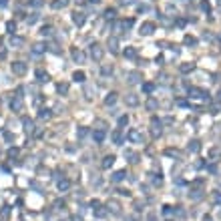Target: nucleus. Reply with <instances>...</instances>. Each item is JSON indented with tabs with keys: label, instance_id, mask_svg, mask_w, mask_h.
Listing matches in <instances>:
<instances>
[{
	"label": "nucleus",
	"instance_id": "1",
	"mask_svg": "<svg viewBox=\"0 0 221 221\" xmlns=\"http://www.w3.org/2000/svg\"><path fill=\"white\" fill-rule=\"evenodd\" d=\"M90 56H92L94 60H101V58H103V48H101V44H90Z\"/></svg>",
	"mask_w": 221,
	"mask_h": 221
},
{
	"label": "nucleus",
	"instance_id": "2",
	"mask_svg": "<svg viewBox=\"0 0 221 221\" xmlns=\"http://www.w3.org/2000/svg\"><path fill=\"white\" fill-rule=\"evenodd\" d=\"M12 73H16V75H24V73H26V62H22V60L12 62Z\"/></svg>",
	"mask_w": 221,
	"mask_h": 221
},
{
	"label": "nucleus",
	"instance_id": "3",
	"mask_svg": "<svg viewBox=\"0 0 221 221\" xmlns=\"http://www.w3.org/2000/svg\"><path fill=\"white\" fill-rule=\"evenodd\" d=\"M10 109H12L14 113H18V111L22 109V94H16V96L10 101Z\"/></svg>",
	"mask_w": 221,
	"mask_h": 221
},
{
	"label": "nucleus",
	"instance_id": "4",
	"mask_svg": "<svg viewBox=\"0 0 221 221\" xmlns=\"http://www.w3.org/2000/svg\"><path fill=\"white\" fill-rule=\"evenodd\" d=\"M85 20H87V16H85L83 12H75V14H73V22H75L77 26H83Z\"/></svg>",
	"mask_w": 221,
	"mask_h": 221
},
{
	"label": "nucleus",
	"instance_id": "5",
	"mask_svg": "<svg viewBox=\"0 0 221 221\" xmlns=\"http://www.w3.org/2000/svg\"><path fill=\"white\" fill-rule=\"evenodd\" d=\"M155 30V24L153 22H145L143 26H141V34H151Z\"/></svg>",
	"mask_w": 221,
	"mask_h": 221
},
{
	"label": "nucleus",
	"instance_id": "6",
	"mask_svg": "<svg viewBox=\"0 0 221 221\" xmlns=\"http://www.w3.org/2000/svg\"><path fill=\"white\" fill-rule=\"evenodd\" d=\"M129 139H131L133 143H141V141H143V137L139 135V131H135V129H133V131H129Z\"/></svg>",
	"mask_w": 221,
	"mask_h": 221
},
{
	"label": "nucleus",
	"instance_id": "7",
	"mask_svg": "<svg viewBox=\"0 0 221 221\" xmlns=\"http://www.w3.org/2000/svg\"><path fill=\"white\" fill-rule=\"evenodd\" d=\"M125 103L131 105V107H135V105L139 103V99H137V94H127V96H125Z\"/></svg>",
	"mask_w": 221,
	"mask_h": 221
},
{
	"label": "nucleus",
	"instance_id": "8",
	"mask_svg": "<svg viewBox=\"0 0 221 221\" xmlns=\"http://www.w3.org/2000/svg\"><path fill=\"white\" fill-rule=\"evenodd\" d=\"M64 6H68V0H54V2H52V8H54V10L64 8Z\"/></svg>",
	"mask_w": 221,
	"mask_h": 221
},
{
	"label": "nucleus",
	"instance_id": "9",
	"mask_svg": "<svg viewBox=\"0 0 221 221\" xmlns=\"http://www.w3.org/2000/svg\"><path fill=\"white\" fill-rule=\"evenodd\" d=\"M73 58H75L77 62H83V60H85V54H83L81 50H73Z\"/></svg>",
	"mask_w": 221,
	"mask_h": 221
},
{
	"label": "nucleus",
	"instance_id": "10",
	"mask_svg": "<svg viewBox=\"0 0 221 221\" xmlns=\"http://www.w3.org/2000/svg\"><path fill=\"white\" fill-rule=\"evenodd\" d=\"M105 103L107 105H115L117 103V92H109V96L105 99Z\"/></svg>",
	"mask_w": 221,
	"mask_h": 221
},
{
	"label": "nucleus",
	"instance_id": "11",
	"mask_svg": "<svg viewBox=\"0 0 221 221\" xmlns=\"http://www.w3.org/2000/svg\"><path fill=\"white\" fill-rule=\"evenodd\" d=\"M113 163H115V157H113V155H109V157H105L103 167H105V169H107V167H113Z\"/></svg>",
	"mask_w": 221,
	"mask_h": 221
},
{
	"label": "nucleus",
	"instance_id": "12",
	"mask_svg": "<svg viewBox=\"0 0 221 221\" xmlns=\"http://www.w3.org/2000/svg\"><path fill=\"white\" fill-rule=\"evenodd\" d=\"M113 141H115V145H123V135L119 131H115L113 133Z\"/></svg>",
	"mask_w": 221,
	"mask_h": 221
},
{
	"label": "nucleus",
	"instance_id": "13",
	"mask_svg": "<svg viewBox=\"0 0 221 221\" xmlns=\"http://www.w3.org/2000/svg\"><path fill=\"white\" fill-rule=\"evenodd\" d=\"M92 139H94L96 143H101V141L105 139V133L103 131H92Z\"/></svg>",
	"mask_w": 221,
	"mask_h": 221
},
{
	"label": "nucleus",
	"instance_id": "14",
	"mask_svg": "<svg viewBox=\"0 0 221 221\" xmlns=\"http://www.w3.org/2000/svg\"><path fill=\"white\" fill-rule=\"evenodd\" d=\"M115 14H117V12H115V8H107V10H105V18H107V20H113V18H115Z\"/></svg>",
	"mask_w": 221,
	"mask_h": 221
},
{
	"label": "nucleus",
	"instance_id": "15",
	"mask_svg": "<svg viewBox=\"0 0 221 221\" xmlns=\"http://www.w3.org/2000/svg\"><path fill=\"white\" fill-rule=\"evenodd\" d=\"M157 107H159V103H157L155 99H149V101H147V109H149V111H155Z\"/></svg>",
	"mask_w": 221,
	"mask_h": 221
},
{
	"label": "nucleus",
	"instance_id": "16",
	"mask_svg": "<svg viewBox=\"0 0 221 221\" xmlns=\"http://www.w3.org/2000/svg\"><path fill=\"white\" fill-rule=\"evenodd\" d=\"M44 50H46V46H42V44H34L32 46V54H40Z\"/></svg>",
	"mask_w": 221,
	"mask_h": 221
},
{
	"label": "nucleus",
	"instance_id": "17",
	"mask_svg": "<svg viewBox=\"0 0 221 221\" xmlns=\"http://www.w3.org/2000/svg\"><path fill=\"white\" fill-rule=\"evenodd\" d=\"M151 131H153V135H161V123L159 121H153V129Z\"/></svg>",
	"mask_w": 221,
	"mask_h": 221
},
{
	"label": "nucleus",
	"instance_id": "18",
	"mask_svg": "<svg viewBox=\"0 0 221 221\" xmlns=\"http://www.w3.org/2000/svg\"><path fill=\"white\" fill-rule=\"evenodd\" d=\"M36 79H38L40 83H46V81H48V75L42 73V70H36Z\"/></svg>",
	"mask_w": 221,
	"mask_h": 221
},
{
	"label": "nucleus",
	"instance_id": "19",
	"mask_svg": "<svg viewBox=\"0 0 221 221\" xmlns=\"http://www.w3.org/2000/svg\"><path fill=\"white\" fill-rule=\"evenodd\" d=\"M193 68H195L193 62H189V64H181V73H191Z\"/></svg>",
	"mask_w": 221,
	"mask_h": 221
},
{
	"label": "nucleus",
	"instance_id": "20",
	"mask_svg": "<svg viewBox=\"0 0 221 221\" xmlns=\"http://www.w3.org/2000/svg\"><path fill=\"white\" fill-rule=\"evenodd\" d=\"M68 187H70V183H68L66 179H62V181H58V189H60V191H66Z\"/></svg>",
	"mask_w": 221,
	"mask_h": 221
},
{
	"label": "nucleus",
	"instance_id": "21",
	"mask_svg": "<svg viewBox=\"0 0 221 221\" xmlns=\"http://www.w3.org/2000/svg\"><path fill=\"white\" fill-rule=\"evenodd\" d=\"M125 177H127V173H125V171H117V173L113 175V181H123Z\"/></svg>",
	"mask_w": 221,
	"mask_h": 221
},
{
	"label": "nucleus",
	"instance_id": "22",
	"mask_svg": "<svg viewBox=\"0 0 221 221\" xmlns=\"http://www.w3.org/2000/svg\"><path fill=\"white\" fill-rule=\"evenodd\" d=\"M139 81H141V79H139V73H131V75H129V83H131V85L139 83Z\"/></svg>",
	"mask_w": 221,
	"mask_h": 221
},
{
	"label": "nucleus",
	"instance_id": "23",
	"mask_svg": "<svg viewBox=\"0 0 221 221\" xmlns=\"http://www.w3.org/2000/svg\"><path fill=\"white\" fill-rule=\"evenodd\" d=\"M73 79H75L77 83H85V73H81V70H79V73H75V77H73Z\"/></svg>",
	"mask_w": 221,
	"mask_h": 221
},
{
	"label": "nucleus",
	"instance_id": "24",
	"mask_svg": "<svg viewBox=\"0 0 221 221\" xmlns=\"http://www.w3.org/2000/svg\"><path fill=\"white\" fill-rule=\"evenodd\" d=\"M189 151H191V153H197V151H199V141H191Z\"/></svg>",
	"mask_w": 221,
	"mask_h": 221
},
{
	"label": "nucleus",
	"instance_id": "25",
	"mask_svg": "<svg viewBox=\"0 0 221 221\" xmlns=\"http://www.w3.org/2000/svg\"><path fill=\"white\" fill-rule=\"evenodd\" d=\"M24 131H26V133H32V121L24 119Z\"/></svg>",
	"mask_w": 221,
	"mask_h": 221
},
{
	"label": "nucleus",
	"instance_id": "26",
	"mask_svg": "<svg viewBox=\"0 0 221 221\" xmlns=\"http://www.w3.org/2000/svg\"><path fill=\"white\" fill-rule=\"evenodd\" d=\"M38 117H40V119H50V113H48V109H40Z\"/></svg>",
	"mask_w": 221,
	"mask_h": 221
},
{
	"label": "nucleus",
	"instance_id": "27",
	"mask_svg": "<svg viewBox=\"0 0 221 221\" xmlns=\"http://www.w3.org/2000/svg\"><path fill=\"white\" fill-rule=\"evenodd\" d=\"M22 42H24V40H22V38H18V36H12V38H10V44H14V46H20Z\"/></svg>",
	"mask_w": 221,
	"mask_h": 221
},
{
	"label": "nucleus",
	"instance_id": "28",
	"mask_svg": "<svg viewBox=\"0 0 221 221\" xmlns=\"http://www.w3.org/2000/svg\"><path fill=\"white\" fill-rule=\"evenodd\" d=\"M87 133H88V129H87V127H79V131H77V135H79V137L83 139V137H87Z\"/></svg>",
	"mask_w": 221,
	"mask_h": 221
},
{
	"label": "nucleus",
	"instance_id": "29",
	"mask_svg": "<svg viewBox=\"0 0 221 221\" xmlns=\"http://www.w3.org/2000/svg\"><path fill=\"white\" fill-rule=\"evenodd\" d=\"M42 4H44V0H30V6L32 8H40Z\"/></svg>",
	"mask_w": 221,
	"mask_h": 221
},
{
	"label": "nucleus",
	"instance_id": "30",
	"mask_svg": "<svg viewBox=\"0 0 221 221\" xmlns=\"http://www.w3.org/2000/svg\"><path fill=\"white\" fill-rule=\"evenodd\" d=\"M40 34H42V36H50V34H52V28H50V26H44L42 30H40Z\"/></svg>",
	"mask_w": 221,
	"mask_h": 221
},
{
	"label": "nucleus",
	"instance_id": "31",
	"mask_svg": "<svg viewBox=\"0 0 221 221\" xmlns=\"http://www.w3.org/2000/svg\"><path fill=\"white\" fill-rule=\"evenodd\" d=\"M109 46H111V52H119V48H117V40H115V38H111Z\"/></svg>",
	"mask_w": 221,
	"mask_h": 221
},
{
	"label": "nucleus",
	"instance_id": "32",
	"mask_svg": "<svg viewBox=\"0 0 221 221\" xmlns=\"http://www.w3.org/2000/svg\"><path fill=\"white\" fill-rule=\"evenodd\" d=\"M135 54H137V52H135V48H125V56H127V58H133Z\"/></svg>",
	"mask_w": 221,
	"mask_h": 221
},
{
	"label": "nucleus",
	"instance_id": "33",
	"mask_svg": "<svg viewBox=\"0 0 221 221\" xmlns=\"http://www.w3.org/2000/svg\"><path fill=\"white\" fill-rule=\"evenodd\" d=\"M58 92H62V94H66V92H68V85H66V83H62V85H58Z\"/></svg>",
	"mask_w": 221,
	"mask_h": 221
},
{
	"label": "nucleus",
	"instance_id": "34",
	"mask_svg": "<svg viewBox=\"0 0 221 221\" xmlns=\"http://www.w3.org/2000/svg\"><path fill=\"white\" fill-rule=\"evenodd\" d=\"M153 88H155V85H151V83H147V85H143V90H145V92H151Z\"/></svg>",
	"mask_w": 221,
	"mask_h": 221
},
{
	"label": "nucleus",
	"instance_id": "35",
	"mask_svg": "<svg viewBox=\"0 0 221 221\" xmlns=\"http://www.w3.org/2000/svg\"><path fill=\"white\" fill-rule=\"evenodd\" d=\"M14 30H16V24H14V22H8V32L14 34Z\"/></svg>",
	"mask_w": 221,
	"mask_h": 221
},
{
	"label": "nucleus",
	"instance_id": "36",
	"mask_svg": "<svg viewBox=\"0 0 221 221\" xmlns=\"http://www.w3.org/2000/svg\"><path fill=\"white\" fill-rule=\"evenodd\" d=\"M36 20H38V14H32V16H30V18H28V24H34V22H36Z\"/></svg>",
	"mask_w": 221,
	"mask_h": 221
},
{
	"label": "nucleus",
	"instance_id": "37",
	"mask_svg": "<svg viewBox=\"0 0 221 221\" xmlns=\"http://www.w3.org/2000/svg\"><path fill=\"white\" fill-rule=\"evenodd\" d=\"M185 44H195V38L193 36H185Z\"/></svg>",
	"mask_w": 221,
	"mask_h": 221
},
{
	"label": "nucleus",
	"instance_id": "38",
	"mask_svg": "<svg viewBox=\"0 0 221 221\" xmlns=\"http://www.w3.org/2000/svg\"><path fill=\"white\" fill-rule=\"evenodd\" d=\"M50 52H54V54H60V48H58V46H54V44H52V46H50Z\"/></svg>",
	"mask_w": 221,
	"mask_h": 221
},
{
	"label": "nucleus",
	"instance_id": "39",
	"mask_svg": "<svg viewBox=\"0 0 221 221\" xmlns=\"http://www.w3.org/2000/svg\"><path fill=\"white\" fill-rule=\"evenodd\" d=\"M8 155H10V157H16V155H18V149H10Z\"/></svg>",
	"mask_w": 221,
	"mask_h": 221
},
{
	"label": "nucleus",
	"instance_id": "40",
	"mask_svg": "<svg viewBox=\"0 0 221 221\" xmlns=\"http://www.w3.org/2000/svg\"><path fill=\"white\" fill-rule=\"evenodd\" d=\"M127 121H129L127 117H121V119H119V125H127Z\"/></svg>",
	"mask_w": 221,
	"mask_h": 221
},
{
	"label": "nucleus",
	"instance_id": "41",
	"mask_svg": "<svg viewBox=\"0 0 221 221\" xmlns=\"http://www.w3.org/2000/svg\"><path fill=\"white\" fill-rule=\"evenodd\" d=\"M105 213H107V211H105V209H96V217H103V215H105Z\"/></svg>",
	"mask_w": 221,
	"mask_h": 221
},
{
	"label": "nucleus",
	"instance_id": "42",
	"mask_svg": "<svg viewBox=\"0 0 221 221\" xmlns=\"http://www.w3.org/2000/svg\"><path fill=\"white\" fill-rule=\"evenodd\" d=\"M215 203H221V193H215Z\"/></svg>",
	"mask_w": 221,
	"mask_h": 221
},
{
	"label": "nucleus",
	"instance_id": "43",
	"mask_svg": "<svg viewBox=\"0 0 221 221\" xmlns=\"http://www.w3.org/2000/svg\"><path fill=\"white\" fill-rule=\"evenodd\" d=\"M149 221H155V215H149Z\"/></svg>",
	"mask_w": 221,
	"mask_h": 221
},
{
	"label": "nucleus",
	"instance_id": "44",
	"mask_svg": "<svg viewBox=\"0 0 221 221\" xmlns=\"http://www.w3.org/2000/svg\"><path fill=\"white\" fill-rule=\"evenodd\" d=\"M217 99H219V101H221V90H219V94H217Z\"/></svg>",
	"mask_w": 221,
	"mask_h": 221
},
{
	"label": "nucleus",
	"instance_id": "45",
	"mask_svg": "<svg viewBox=\"0 0 221 221\" xmlns=\"http://www.w3.org/2000/svg\"><path fill=\"white\" fill-rule=\"evenodd\" d=\"M90 2H94V4H96V2H101V0H90Z\"/></svg>",
	"mask_w": 221,
	"mask_h": 221
}]
</instances>
